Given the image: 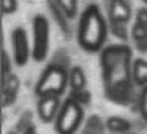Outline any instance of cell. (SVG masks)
<instances>
[{"label":"cell","instance_id":"6da1fadb","mask_svg":"<svg viewBox=\"0 0 147 134\" xmlns=\"http://www.w3.org/2000/svg\"><path fill=\"white\" fill-rule=\"evenodd\" d=\"M131 49L128 46H109L103 49L100 63L103 70L105 90L109 98H117V95H125L130 76L133 77L131 63Z\"/></svg>","mask_w":147,"mask_h":134},{"label":"cell","instance_id":"7a4b0ae2","mask_svg":"<svg viewBox=\"0 0 147 134\" xmlns=\"http://www.w3.org/2000/svg\"><path fill=\"white\" fill-rule=\"evenodd\" d=\"M108 24L96 3H90L84 10L78 27V43L87 52H98L106 41Z\"/></svg>","mask_w":147,"mask_h":134},{"label":"cell","instance_id":"3957f363","mask_svg":"<svg viewBox=\"0 0 147 134\" xmlns=\"http://www.w3.org/2000/svg\"><path fill=\"white\" fill-rule=\"evenodd\" d=\"M68 84H70V73H67V70L60 65L52 63L48 65L46 70L41 73L38 82H36L35 92L40 98L48 95L60 96L65 92Z\"/></svg>","mask_w":147,"mask_h":134},{"label":"cell","instance_id":"277c9868","mask_svg":"<svg viewBox=\"0 0 147 134\" xmlns=\"http://www.w3.org/2000/svg\"><path fill=\"white\" fill-rule=\"evenodd\" d=\"M82 118H84L82 106L68 96L63 101L60 112L55 118V131H57V134H74L82 123Z\"/></svg>","mask_w":147,"mask_h":134},{"label":"cell","instance_id":"5b68a950","mask_svg":"<svg viewBox=\"0 0 147 134\" xmlns=\"http://www.w3.org/2000/svg\"><path fill=\"white\" fill-rule=\"evenodd\" d=\"M33 41H32V57L35 62H43L48 57L49 51V22L46 16L36 14L32 21Z\"/></svg>","mask_w":147,"mask_h":134},{"label":"cell","instance_id":"8992f818","mask_svg":"<svg viewBox=\"0 0 147 134\" xmlns=\"http://www.w3.org/2000/svg\"><path fill=\"white\" fill-rule=\"evenodd\" d=\"M11 43H13V58L14 63L24 66L29 62V57L32 55V49H30L29 36L27 32L22 27H16L11 33Z\"/></svg>","mask_w":147,"mask_h":134},{"label":"cell","instance_id":"52a82bcc","mask_svg":"<svg viewBox=\"0 0 147 134\" xmlns=\"http://www.w3.org/2000/svg\"><path fill=\"white\" fill-rule=\"evenodd\" d=\"M60 96L55 95H48V96H41L38 99V117L41 118V121L49 123L51 120L57 118L59 112H60Z\"/></svg>","mask_w":147,"mask_h":134},{"label":"cell","instance_id":"ba28073f","mask_svg":"<svg viewBox=\"0 0 147 134\" xmlns=\"http://www.w3.org/2000/svg\"><path fill=\"white\" fill-rule=\"evenodd\" d=\"M19 85L21 82L16 74L11 73L10 76L3 77V80H2V104H3V107H8L10 104H13L16 101Z\"/></svg>","mask_w":147,"mask_h":134},{"label":"cell","instance_id":"9c48e42d","mask_svg":"<svg viewBox=\"0 0 147 134\" xmlns=\"http://www.w3.org/2000/svg\"><path fill=\"white\" fill-rule=\"evenodd\" d=\"M109 17L112 22L128 24L131 19V8L127 0H109Z\"/></svg>","mask_w":147,"mask_h":134},{"label":"cell","instance_id":"30bf717a","mask_svg":"<svg viewBox=\"0 0 147 134\" xmlns=\"http://www.w3.org/2000/svg\"><path fill=\"white\" fill-rule=\"evenodd\" d=\"M86 84H87V77L86 73L81 66H74L70 71V87L71 92H81L86 90Z\"/></svg>","mask_w":147,"mask_h":134},{"label":"cell","instance_id":"8fae6325","mask_svg":"<svg viewBox=\"0 0 147 134\" xmlns=\"http://www.w3.org/2000/svg\"><path fill=\"white\" fill-rule=\"evenodd\" d=\"M106 128L115 134H127L131 129V123L122 117H109L106 121Z\"/></svg>","mask_w":147,"mask_h":134},{"label":"cell","instance_id":"7c38bea8","mask_svg":"<svg viewBox=\"0 0 147 134\" xmlns=\"http://www.w3.org/2000/svg\"><path fill=\"white\" fill-rule=\"evenodd\" d=\"M133 80L139 85H146L147 84V60L138 58L133 62Z\"/></svg>","mask_w":147,"mask_h":134},{"label":"cell","instance_id":"4fadbf2b","mask_svg":"<svg viewBox=\"0 0 147 134\" xmlns=\"http://www.w3.org/2000/svg\"><path fill=\"white\" fill-rule=\"evenodd\" d=\"M49 11L52 13L54 21L57 22V25L62 29V32L68 33V29H70V25H68V17H67V14L62 11V8L55 3L54 0H49Z\"/></svg>","mask_w":147,"mask_h":134},{"label":"cell","instance_id":"5bb4252c","mask_svg":"<svg viewBox=\"0 0 147 134\" xmlns=\"http://www.w3.org/2000/svg\"><path fill=\"white\" fill-rule=\"evenodd\" d=\"M55 3L62 8L65 14H67L68 19L76 16V11H78V0H54Z\"/></svg>","mask_w":147,"mask_h":134},{"label":"cell","instance_id":"9a60e30c","mask_svg":"<svg viewBox=\"0 0 147 134\" xmlns=\"http://www.w3.org/2000/svg\"><path fill=\"white\" fill-rule=\"evenodd\" d=\"M87 134H103V123L96 115H92L87 121V126H86Z\"/></svg>","mask_w":147,"mask_h":134},{"label":"cell","instance_id":"2e32d148","mask_svg":"<svg viewBox=\"0 0 147 134\" xmlns=\"http://www.w3.org/2000/svg\"><path fill=\"white\" fill-rule=\"evenodd\" d=\"M109 29H111L112 35H114V36H117L119 40H123V41H127V40H128V30H127V24L112 22V21H111V25H109Z\"/></svg>","mask_w":147,"mask_h":134},{"label":"cell","instance_id":"e0dca14e","mask_svg":"<svg viewBox=\"0 0 147 134\" xmlns=\"http://www.w3.org/2000/svg\"><path fill=\"white\" fill-rule=\"evenodd\" d=\"M131 36L136 43H147V27L134 24L131 29Z\"/></svg>","mask_w":147,"mask_h":134},{"label":"cell","instance_id":"ac0fdd59","mask_svg":"<svg viewBox=\"0 0 147 134\" xmlns=\"http://www.w3.org/2000/svg\"><path fill=\"white\" fill-rule=\"evenodd\" d=\"M70 98H73L76 103H79L81 106H86L92 101V93L89 90H81V92H71Z\"/></svg>","mask_w":147,"mask_h":134},{"label":"cell","instance_id":"d6986e66","mask_svg":"<svg viewBox=\"0 0 147 134\" xmlns=\"http://www.w3.org/2000/svg\"><path fill=\"white\" fill-rule=\"evenodd\" d=\"M139 111H141L142 118L147 121V85L142 88L141 96H139Z\"/></svg>","mask_w":147,"mask_h":134},{"label":"cell","instance_id":"ffe728a7","mask_svg":"<svg viewBox=\"0 0 147 134\" xmlns=\"http://www.w3.org/2000/svg\"><path fill=\"white\" fill-rule=\"evenodd\" d=\"M18 10V0H2V11L3 14H13Z\"/></svg>","mask_w":147,"mask_h":134},{"label":"cell","instance_id":"44dd1931","mask_svg":"<svg viewBox=\"0 0 147 134\" xmlns=\"http://www.w3.org/2000/svg\"><path fill=\"white\" fill-rule=\"evenodd\" d=\"M136 24L147 27V8H139L136 11Z\"/></svg>","mask_w":147,"mask_h":134},{"label":"cell","instance_id":"7402d4cb","mask_svg":"<svg viewBox=\"0 0 147 134\" xmlns=\"http://www.w3.org/2000/svg\"><path fill=\"white\" fill-rule=\"evenodd\" d=\"M2 62H3V77L11 74V63H10V57H8L7 51L2 52Z\"/></svg>","mask_w":147,"mask_h":134},{"label":"cell","instance_id":"603a6c76","mask_svg":"<svg viewBox=\"0 0 147 134\" xmlns=\"http://www.w3.org/2000/svg\"><path fill=\"white\" fill-rule=\"evenodd\" d=\"M24 134H36L35 133V128L30 126V128H27V129H24Z\"/></svg>","mask_w":147,"mask_h":134},{"label":"cell","instance_id":"cb8c5ba5","mask_svg":"<svg viewBox=\"0 0 147 134\" xmlns=\"http://www.w3.org/2000/svg\"><path fill=\"white\" fill-rule=\"evenodd\" d=\"M8 134H18V133H16V131H11V133H8Z\"/></svg>","mask_w":147,"mask_h":134},{"label":"cell","instance_id":"d4e9b609","mask_svg":"<svg viewBox=\"0 0 147 134\" xmlns=\"http://www.w3.org/2000/svg\"><path fill=\"white\" fill-rule=\"evenodd\" d=\"M127 134H133V133H127Z\"/></svg>","mask_w":147,"mask_h":134},{"label":"cell","instance_id":"484cf974","mask_svg":"<svg viewBox=\"0 0 147 134\" xmlns=\"http://www.w3.org/2000/svg\"><path fill=\"white\" fill-rule=\"evenodd\" d=\"M144 2H146V3H147V0H144Z\"/></svg>","mask_w":147,"mask_h":134}]
</instances>
